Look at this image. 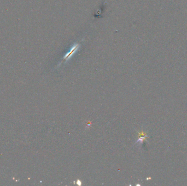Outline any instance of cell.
<instances>
[{
	"label": "cell",
	"mask_w": 187,
	"mask_h": 186,
	"mask_svg": "<svg viewBox=\"0 0 187 186\" xmlns=\"http://www.w3.org/2000/svg\"><path fill=\"white\" fill-rule=\"evenodd\" d=\"M148 137V135H145V136H139L138 137V139L137 140V141H136V143H140L142 144L143 141H145V140H146L147 138Z\"/></svg>",
	"instance_id": "7a4b0ae2"
},
{
	"label": "cell",
	"mask_w": 187,
	"mask_h": 186,
	"mask_svg": "<svg viewBox=\"0 0 187 186\" xmlns=\"http://www.w3.org/2000/svg\"><path fill=\"white\" fill-rule=\"evenodd\" d=\"M76 183H77V185H78V186H81L82 185V182H81V181H80L79 180H78L77 181Z\"/></svg>",
	"instance_id": "3957f363"
},
{
	"label": "cell",
	"mask_w": 187,
	"mask_h": 186,
	"mask_svg": "<svg viewBox=\"0 0 187 186\" xmlns=\"http://www.w3.org/2000/svg\"><path fill=\"white\" fill-rule=\"evenodd\" d=\"M79 45L78 44H74V45H73L71 49V50L69 51V52H67L64 56V58H63L64 60L67 61H68L69 59H70L72 56L74 54H75V52L78 50V49H79Z\"/></svg>",
	"instance_id": "6da1fadb"
},
{
	"label": "cell",
	"mask_w": 187,
	"mask_h": 186,
	"mask_svg": "<svg viewBox=\"0 0 187 186\" xmlns=\"http://www.w3.org/2000/svg\"><path fill=\"white\" fill-rule=\"evenodd\" d=\"M151 177H149V178H147V180H149V179H151Z\"/></svg>",
	"instance_id": "277c9868"
}]
</instances>
